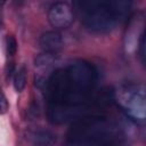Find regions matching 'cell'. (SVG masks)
I'll return each mask as SVG.
<instances>
[{"label":"cell","instance_id":"cell-1","mask_svg":"<svg viewBox=\"0 0 146 146\" xmlns=\"http://www.w3.org/2000/svg\"><path fill=\"white\" fill-rule=\"evenodd\" d=\"M120 138L117 128L100 115H84L74 121L65 146H114Z\"/></svg>","mask_w":146,"mask_h":146},{"label":"cell","instance_id":"cell-2","mask_svg":"<svg viewBox=\"0 0 146 146\" xmlns=\"http://www.w3.org/2000/svg\"><path fill=\"white\" fill-rule=\"evenodd\" d=\"M81 22L91 31L108 32L127 17L131 3L129 1H80L75 3Z\"/></svg>","mask_w":146,"mask_h":146},{"label":"cell","instance_id":"cell-3","mask_svg":"<svg viewBox=\"0 0 146 146\" xmlns=\"http://www.w3.org/2000/svg\"><path fill=\"white\" fill-rule=\"evenodd\" d=\"M114 99L117 100L123 111L135 120L144 121L146 116V96L143 84H127L114 91Z\"/></svg>","mask_w":146,"mask_h":146},{"label":"cell","instance_id":"cell-4","mask_svg":"<svg viewBox=\"0 0 146 146\" xmlns=\"http://www.w3.org/2000/svg\"><path fill=\"white\" fill-rule=\"evenodd\" d=\"M74 19V14L67 2H55L48 11V21L55 29H66Z\"/></svg>","mask_w":146,"mask_h":146},{"label":"cell","instance_id":"cell-5","mask_svg":"<svg viewBox=\"0 0 146 146\" xmlns=\"http://www.w3.org/2000/svg\"><path fill=\"white\" fill-rule=\"evenodd\" d=\"M39 43L41 49L46 54L54 55L64 47V39L62 34L57 31H47L41 34Z\"/></svg>","mask_w":146,"mask_h":146},{"label":"cell","instance_id":"cell-6","mask_svg":"<svg viewBox=\"0 0 146 146\" xmlns=\"http://www.w3.org/2000/svg\"><path fill=\"white\" fill-rule=\"evenodd\" d=\"M26 139L32 146H52L56 135L47 129H32L26 132Z\"/></svg>","mask_w":146,"mask_h":146},{"label":"cell","instance_id":"cell-7","mask_svg":"<svg viewBox=\"0 0 146 146\" xmlns=\"http://www.w3.org/2000/svg\"><path fill=\"white\" fill-rule=\"evenodd\" d=\"M26 86V68L22 66L15 72L14 75V88L17 92H22Z\"/></svg>","mask_w":146,"mask_h":146},{"label":"cell","instance_id":"cell-8","mask_svg":"<svg viewBox=\"0 0 146 146\" xmlns=\"http://www.w3.org/2000/svg\"><path fill=\"white\" fill-rule=\"evenodd\" d=\"M6 50L8 56H14L17 51V41L13 35H7L6 38Z\"/></svg>","mask_w":146,"mask_h":146},{"label":"cell","instance_id":"cell-9","mask_svg":"<svg viewBox=\"0 0 146 146\" xmlns=\"http://www.w3.org/2000/svg\"><path fill=\"white\" fill-rule=\"evenodd\" d=\"M9 108V104L7 100V97L0 91V114H5Z\"/></svg>","mask_w":146,"mask_h":146}]
</instances>
